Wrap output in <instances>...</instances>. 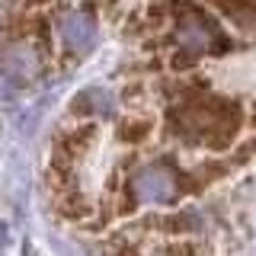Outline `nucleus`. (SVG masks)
<instances>
[{"label": "nucleus", "instance_id": "423d86ee", "mask_svg": "<svg viewBox=\"0 0 256 256\" xmlns=\"http://www.w3.org/2000/svg\"><path fill=\"white\" fill-rule=\"evenodd\" d=\"M148 134H150V118H138L134 112H128V118H122V125H118L122 141H144Z\"/></svg>", "mask_w": 256, "mask_h": 256}, {"label": "nucleus", "instance_id": "f257e3e1", "mask_svg": "<svg viewBox=\"0 0 256 256\" xmlns=\"http://www.w3.org/2000/svg\"><path fill=\"white\" fill-rule=\"evenodd\" d=\"M244 109L202 80H180L166 102V128L189 148L228 150L244 132Z\"/></svg>", "mask_w": 256, "mask_h": 256}, {"label": "nucleus", "instance_id": "39448f33", "mask_svg": "<svg viewBox=\"0 0 256 256\" xmlns=\"http://www.w3.org/2000/svg\"><path fill=\"white\" fill-rule=\"evenodd\" d=\"M208 6L221 10L240 32L256 36V0H208Z\"/></svg>", "mask_w": 256, "mask_h": 256}, {"label": "nucleus", "instance_id": "20e7f679", "mask_svg": "<svg viewBox=\"0 0 256 256\" xmlns=\"http://www.w3.org/2000/svg\"><path fill=\"white\" fill-rule=\"evenodd\" d=\"M52 32L61 54L70 61H80L96 48L100 38V20L90 6H61L52 16Z\"/></svg>", "mask_w": 256, "mask_h": 256}, {"label": "nucleus", "instance_id": "0eeeda50", "mask_svg": "<svg viewBox=\"0 0 256 256\" xmlns=\"http://www.w3.org/2000/svg\"><path fill=\"white\" fill-rule=\"evenodd\" d=\"M4 246H6V224L0 221V253H4Z\"/></svg>", "mask_w": 256, "mask_h": 256}, {"label": "nucleus", "instance_id": "7ed1b4c3", "mask_svg": "<svg viewBox=\"0 0 256 256\" xmlns=\"http://www.w3.org/2000/svg\"><path fill=\"white\" fill-rule=\"evenodd\" d=\"M186 189V173L170 160H144L125 176V198L132 208L173 205Z\"/></svg>", "mask_w": 256, "mask_h": 256}, {"label": "nucleus", "instance_id": "f03ea898", "mask_svg": "<svg viewBox=\"0 0 256 256\" xmlns=\"http://www.w3.org/2000/svg\"><path fill=\"white\" fill-rule=\"evenodd\" d=\"M166 42H170L173 68H189L196 61L221 58L224 52H230V38L221 20L198 4H180L170 10Z\"/></svg>", "mask_w": 256, "mask_h": 256}]
</instances>
